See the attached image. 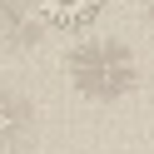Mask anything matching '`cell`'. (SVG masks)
I'll return each instance as SVG.
<instances>
[{
    "mask_svg": "<svg viewBox=\"0 0 154 154\" xmlns=\"http://www.w3.org/2000/svg\"><path fill=\"white\" fill-rule=\"evenodd\" d=\"M35 40H40V20H35L30 0H0V45L30 50Z\"/></svg>",
    "mask_w": 154,
    "mask_h": 154,
    "instance_id": "obj_4",
    "label": "cell"
},
{
    "mask_svg": "<svg viewBox=\"0 0 154 154\" xmlns=\"http://www.w3.org/2000/svg\"><path fill=\"white\" fill-rule=\"evenodd\" d=\"M35 139V104L30 94L0 85V149H25Z\"/></svg>",
    "mask_w": 154,
    "mask_h": 154,
    "instance_id": "obj_3",
    "label": "cell"
},
{
    "mask_svg": "<svg viewBox=\"0 0 154 154\" xmlns=\"http://www.w3.org/2000/svg\"><path fill=\"white\" fill-rule=\"evenodd\" d=\"M70 70V85L85 94V100H124V94L139 85V65H134L129 45L119 40H80L65 60Z\"/></svg>",
    "mask_w": 154,
    "mask_h": 154,
    "instance_id": "obj_1",
    "label": "cell"
},
{
    "mask_svg": "<svg viewBox=\"0 0 154 154\" xmlns=\"http://www.w3.org/2000/svg\"><path fill=\"white\" fill-rule=\"evenodd\" d=\"M139 10H144V20L154 25V0H139Z\"/></svg>",
    "mask_w": 154,
    "mask_h": 154,
    "instance_id": "obj_5",
    "label": "cell"
},
{
    "mask_svg": "<svg viewBox=\"0 0 154 154\" xmlns=\"http://www.w3.org/2000/svg\"><path fill=\"white\" fill-rule=\"evenodd\" d=\"M30 10H35V20H40V30L85 35V30H94L104 0H30Z\"/></svg>",
    "mask_w": 154,
    "mask_h": 154,
    "instance_id": "obj_2",
    "label": "cell"
}]
</instances>
